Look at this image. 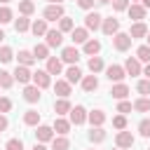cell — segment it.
<instances>
[{
	"instance_id": "2",
	"label": "cell",
	"mask_w": 150,
	"mask_h": 150,
	"mask_svg": "<svg viewBox=\"0 0 150 150\" xmlns=\"http://www.w3.org/2000/svg\"><path fill=\"white\" fill-rule=\"evenodd\" d=\"M131 42H134V40H131L129 33H120V30H117V33L112 35V47H115L117 52H127V49L131 47Z\"/></svg>"
},
{
	"instance_id": "16",
	"label": "cell",
	"mask_w": 150,
	"mask_h": 150,
	"mask_svg": "<svg viewBox=\"0 0 150 150\" xmlns=\"http://www.w3.org/2000/svg\"><path fill=\"white\" fill-rule=\"evenodd\" d=\"M70 40H73V45H84L87 40H89V30L82 26V28H73L70 30Z\"/></svg>"
},
{
	"instance_id": "42",
	"label": "cell",
	"mask_w": 150,
	"mask_h": 150,
	"mask_svg": "<svg viewBox=\"0 0 150 150\" xmlns=\"http://www.w3.org/2000/svg\"><path fill=\"white\" fill-rule=\"evenodd\" d=\"M14 59V52L9 47H0V63H9Z\"/></svg>"
},
{
	"instance_id": "52",
	"label": "cell",
	"mask_w": 150,
	"mask_h": 150,
	"mask_svg": "<svg viewBox=\"0 0 150 150\" xmlns=\"http://www.w3.org/2000/svg\"><path fill=\"white\" fill-rule=\"evenodd\" d=\"M33 150H47V148H45V143H35V145H33Z\"/></svg>"
},
{
	"instance_id": "59",
	"label": "cell",
	"mask_w": 150,
	"mask_h": 150,
	"mask_svg": "<svg viewBox=\"0 0 150 150\" xmlns=\"http://www.w3.org/2000/svg\"><path fill=\"white\" fill-rule=\"evenodd\" d=\"M129 2H138V0H129Z\"/></svg>"
},
{
	"instance_id": "13",
	"label": "cell",
	"mask_w": 150,
	"mask_h": 150,
	"mask_svg": "<svg viewBox=\"0 0 150 150\" xmlns=\"http://www.w3.org/2000/svg\"><path fill=\"white\" fill-rule=\"evenodd\" d=\"M127 12H129V19H134V21H143L148 9H145L143 5H138V2H131V5L127 7Z\"/></svg>"
},
{
	"instance_id": "23",
	"label": "cell",
	"mask_w": 150,
	"mask_h": 150,
	"mask_svg": "<svg viewBox=\"0 0 150 150\" xmlns=\"http://www.w3.org/2000/svg\"><path fill=\"white\" fill-rule=\"evenodd\" d=\"M110 94H112V98H117V101H124V98L129 96V87H127L124 82H117V84H112Z\"/></svg>"
},
{
	"instance_id": "56",
	"label": "cell",
	"mask_w": 150,
	"mask_h": 150,
	"mask_svg": "<svg viewBox=\"0 0 150 150\" xmlns=\"http://www.w3.org/2000/svg\"><path fill=\"white\" fill-rule=\"evenodd\" d=\"M2 40H5V33H2V28H0V42H2Z\"/></svg>"
},
{
	"instance_id": "7",
	"label": "cell",
	"mask_w": 150,
	"mask_h": 150,
	"mask_svg": "<svg viewBox=\"0 0 150 150\" xmlns=\"http://www.w3.org/2000/svg\"><path fill=\"white\" fill-rule=\"evenodd\" d=\"M105 77H108L110 82H122V80L127 77V73H124V68H122V66L112 63V66H108V68H105Z\"/></svg>"
},
{
	"instance_id": "47",
	"label": "cell",
	"mask_w": 150,
	"mask_h": 150,
	"mask_svg": "<svg viewBox=\"0 0 150 150\" xmlns=\"http://www.w3.org/2000/svg\"><path fill=\"white\" fill-rule=\"evenodd\" d=\"M129 7V0H112V9L115 12H124Z\"/></svg>"
},
{
	"instance_id": "3",
	"label": "cell",
	"mask_w": 150,
	"mask_h": 150,
	"mask_svg": "<svg viewBox=\"0 0 150 150\" xmlns=\"http://www.w3.org/2000/svg\"><path fill=\"white\" fill-rule=\"evenodd\" d=\"M12 77H14L19 84H30V80H33V73H30V68H28V66H19V63H16V68H14Z\"/></svg>"
},
{
	"instance_id": "48",
	"label": "cell",
	"mask_w": 150,
	"mask_h": 150,
	"mask_svg": "<svg viewBox=\"0 0 150 150\" xmlns=\"http://www.w3.org/2000/svg\"><path fill=\"white\" fill-rule=\"evenodd\" d=\"M117 112H122V115L131 112V103H129V101H120V103H117Z\"/></svg>"
},
{
	"instance_id": "1",
	"label": "cell",
	"mask_w": 150,
	"mask_h": 150,
	"mask_svg": "<svg viewBox=\"0 0 150 150\" xmlns=\"http://www.w3.org/2000/svg\"><path fill=\"white\" fill-rule=\"evenodd\" d=\"M45 45L52 49V47H61L63 45V33L59 30V28H47V33H45Z\"/></svg>"
},
{
	"instance_id": "36",
	"label": "cell",
	"mask_w": 150,
	"mask_h": 150,
	"mask_svg": "<svg viewBox=\"0 0 150 150\" xmlns=\"http://www.w3.org/2000/svg\"><path fill=\"white\" fill-rule=\"evenodd\" d=\"M14 28H16V33H26V30H30V19L21 14V16L14 21Z\"/></svg>"
},
{
	"instance_id": "11",
	"label": "cell",
	"mask_w": 150,
	"mask_h": 150,
	"mask_svg": "<svg viewBox=\"0 0 150 150\" xmlns=\"http://www.w3.org/2000/svg\"><path fill=\"white\" fill-rule=\"evenodd\" d=\"M101 21H103V16H101L98 12H89V14L84 16V28H87V30H98V28H101Z\"/></svg>"
},
{
	"instance_id": "19",
	"label": "cell",
	"mask_w": 150,
	"mask_h": 150,
	"mask_svg": "<svg viewBox=\"0 0 150 150\" xmlns=\"http://www.w3.org/2000/svg\"><path fill=\"white\" fill-rule=\"evenodd\" d=\"M82 52H84L87 56H98V52H101V42L94 40V38H89V40L82 45Z\"/></svg>"
},
{
	"instance_id": "35",
	"label": "cell",
	"mask_w": 150,
	"mask_h": 150,
	"mask_svg": "<svg viewBox=\"0 0 150 150\" xmlns=\"http://www.w3.org/2000/svg\"><path fill=\"white\" fill-rule=\"evenodd\" d=\"M19 12H21L23 16H30V14L35 12V2H33V0H19Z\"/></svg>"
},
{
	"instance_id": "43",
	"label": "cell",
	"mask_w": 150,
	"mask_h": 150,
	"mask_svg": "<svg viewBox=\"0 0 150 150\" xmlns=\"http://www.w3.org/2000/svg\"><path fill=\"white\" fill-rule=\"evenodd\" d=\"M5 150H23V141L21 138H9L5 143Z\"/></svg>"
},
{
	"instance_id": "12",
	"label": "cell",
	"mask_w": 150,
	"mask_h": 150,
	"mask_svg": "<svg viewBox=\"0 0 150 150\" xmlns=\"http://www.w3.org/2000/svg\"><path fill=\"white\" fill-rule=\"evenodd\" d=\"M35 138H38V143H49V141L54 138V129H52V127H47V124H38Z\"/></svg>"
},
{
	"instance_id": "41",
	"label": "cell",
	"mask_w": 150,
	"mask_h": 150,
	"mask_svg": "<svg viewBox=\"0 0 150 150\" xmlns=\"http://www.w3.org/2000/svg\"><path fill=\"white\" fill-rule=\"evenodd\" d=\"M136 89H138V94L141 96H150V80L145 77V80H141L138 84H136Z\"/></svg>"
},
{
	"instance_id": "44",
	"label": "cell",
	"mask_w": 150,
	"mask_h": 150,
	"mask_svg": "<svg viewBox=\"0 0 150 150\" xmlns=\"http://www.w3.org/2000/svg\"><path fill=\"white\" fill-rule=\"evenodd\" d=\"M138 134L143 138H150V120H141L138 122Z\"/></svg>"
},
{
	"instance_id": "61",
	"label": "cell",
	"mask_w": 150,
	"mask_h": 150,
	"mask_svg": "<svg viewBox=\"0 0 150 150\" xmlns=\"http://www.w3.org/2000/svg\"><path fill=\"white\" fill-rule=\"evenodd\" d=\"M148 150H150V148H148Z\"/></svg>"
},
{
	"instance_id": "60",
	"label": "cell",
	"mask_w": 150,
	"mask_h": 150,
	"mask_svg": "<svg viewBox=\"0 0 150 150\" xmlns=\"http://www.w3.org/2000/svg\"><path fill=\"white\" fill-rule=\"evenodd\" d=\"M115 150H122V148H115Z\"/></svg>"
},
{
	"instance_id": "57",
	"label": "cell",
	"mask_w": 150,
	"mask_h": 150,
	"mask_svg": "<svg viewBox=\"0 0 150 150\" xmlns=\"http://www.w3.org/2000/svg\"><path fill=\"white\" fill-rule=\"evenodd\" d=\"M145 38H148V47H150V30H148V35H145Z\"/></svg>"
},
{
	"instance_id": "34",
	"label": "cell",
	"mask_w": 150,
	"mask_h": 150,
	"mask_svg": "<svg viewBox=\"0 0 150 150\" xmlns=\"http://www.w3.org/2000/svg\"><path fill=\"white\" fill-rule=\"evenodd\" d=\"M89 141H91V143H103V141H105V131H103V127H91V131H89Z\"/></svg>"
},
{
	"instance_id": "22",
	"label": "cell",
	"mask_w": 150,
	"mask_h": 150,
	"mask_svg": "<svg viewBox=\"0 0 150 150\" xmlns=\"http://www.w3.org/2000/svg\"><path fill=\"white\" fill-rule=\"evenodd\" d=\"M54 91H56L59 98H68V96H70V82H68V80H56Z\"/></svg>"
},
{
	"instance_id": "55",
	"label": "cell",
	"mask_w": 150,
	"mask_h": 150,
	"mask_svg": "<svg viewBox=\"0 0 150 150\" xmlns=\"http://www.w3.org/2000/svg\"><path fill=\"white\" fill-rule=\"evenodd\" d=\"M96 2H101V5H108V2H112V0H96Z\"/></svg>"
},
{
	"instance_id": "26",
	"label": "cell",
	"mask_w": 150,
	"mask_h": 150,
	"mask_svg": "<svg viewBox=\"0 0 150 150\" xmlns=\"http://www.w3.org/2000/svg\"><path fill=\"white\" fill-rule=\"evenodd\" d=\"M70 108H73V105H70V101H68V98H59V101H54V112H56V115H61V117H63V115H68V112H70Z\"/></svg>"
},
{
	"instance_id": "39",
	"label": "cell",
	"mask_w": 150,
	"mask_h": 150,
	"mask_svg": "<svg viewBox=\"0 0 150 150\" xmlns=\"http://www.w3.org/2000/svg\"><path fill=\"white\" fill-rule=\"evenodd\" d=\"M14 84V77H12V73H7V70H0V89H9Z\"/></svg>"
},
{
	"instance_id": "54",
	"label": "cell",
	"mask_w": 150,
	"mask_h": 150,
	"mask_svg": "<svg viewBox=\"0 0 150 150\" xmlns=\"http://www.w3.org/2000/svg\"><path fill=\"white\" fill-rule=\"evenodd\" d=\"M49 5H61V0H47Z\"/></svg>"
},
{
	"instance_id": "21",
	"label": "cell",
	"mask_w": 150,
	"mask_h": 150,
	"mask_svg": "<svg viewBox=\"0 0 150 150\" xmlns=\"http://www.w3.org/2000/svg\"><path fill=\"white\" fill-rule=\"evenodd\" d=\"M23 98H26L28 103H38V101H40V87L26 84V87H23Z\"/></svg>"
},
{
	"instance_id": "32",
	"label": "cell",
	"mask_w": 150,
	"mask_h": 150,
	"mask_svg": "<svg viewBox=\"0 0 150 150\" xmlns=\"http://www.w3.org/2000/svg\"><path fill=\"white\" fill-rule=\"evenodd\" d=\"M87 66H89V70L96 75V73H101L105 66H103V59L101 56H89V61H87Z\"/></svg>"
},
{
	"instance_id": "6",
	"label": "cell",
	"mask_w": 150,
	"mask_h": 150,
	"mask_svg": "<svg viewBox=\"0 0 150 150\" xmlns=\"http://www.w3.org/2000/svg\"><path fill=\"white\" fill-rule=\"evenodd\" d=\"M122 68H124V73H127V75H131V77H136V75H141V73H143L141 61H138L136 56H129V59L124 61V66H122Z\"/></svg>"
},
{
	"instance_id": "30",
	"label": "cell",
	"mask_w": 150,
	"mask_h": 150,
	"mask_svg": "<svg viewBox=\"0 0 150 150\" xmlns=\"http://www.w3.org/2000/svg\"><path fill=\"white\" fill-rule=\"evenodd\" d=\"M23 124L38 127V124H40V112H38V110H26V112H23Z\"/></svg>"
},
{
	"instance_id": "37",
	"label": "cell",
	"mask_w": 150,
	"mask_h": 150,
	"mask_svg": "<svg viewBox=\"0 0 150 150\" xmlns=\"http://www.w3.org/2000/svg\"><path fill=\"white\" fill-rule=\"evenodd\" d=\"M136 59H138L141 63H150V47H148V45H141V47L136 49Z\"/></svg>"
},
{
	"instance_id": "49",
	"label": "cell",
	"mask_w": 150,
	"mask_h": 150,
	"mask_svg": "<svg viewBox=\"0 0 150 150\" xmlns=\"http://www.w3.org/2000/svg\"><path fill=\"white\" fill-rule=\"evenodd\" d=\"M94 2H96V0H77V7H82V9H91Z\"/></svg>"
},
{
	"instance_id": "18",
	"label": "cell",
	"mask_w": 150,
	"mask_h": 150,
	"mask_svg": "<svg viewBox=\"0 0 150 150\" xmlns=\"http://www.w3.org/2000/svg\"><path fill=\"white\" fill-rule=\"evenodd\" d=\"M52 129L59 134V136H68V131H70V120H63L61 115L54 120V124H52Z\"/></svg>"
},
{
	"instance_id": "15",
	"label": "cell",
	"mask_w": 150,
	"mask_h": 150,
	"mask_svg": "<svg viewBox=\"0 0 150 150\" xmlns=\"http://www.w3.org/2000/svg\"><path fill=\"white\" fill-rule=\"evenodd\" d=\"M61 61H63V63L75 66V63L80 61V52H77L75 47H63V52H61Z\"/></svg>"
},
{
	"instance_id": "51",
	"label": "cell",
	"mask_w": 150,
	"mask_h": 150,
	"mask_svg": "<svg viewBox=\"0 0 150 150\" xmlns=\"http://www.w3.org/2000/svg\"><path fill=\"white\" fill-rule=\"evenodd\" d=\"M141 75H145V77L150 80V63H145V68H143V73H141Z\"/></svg>"
},
{
	"instance_id": "8",
	"label": "cell",
	"mask_w": 150,
	"mask_h": 150,
	"mask_svg": "<svg viewBox=\"0 0 150 150\" xmlns=\"http://www.w3.org/2000/svg\"><path fill=\"white\" fill-rule=\"evenodd\" d=\"M35 87H40V89H47L49 84H52V75L47 73V70H35L33 73V80H30Z\"/></svg>"
},
{
	"instance_id": "29",
	"label": "cell",
	"mask_w": 150,
	"mask_h": 150,
	"mask_svg": "<svg viewBox=\"0 0 150 150\" xmlns=\"http://www.w3.org/2000/svg\"><path fill=\"white\" fill-rule=\"evenodd\" d=\"M16 59H19V66H28V68L35 63V56H33V52H28V49H21Z\"/></svg>"
},
{
	"instance_id": "45",
	"label": "cell",
	"mask_w": 150,
	"mask_h": 150,
	"mask_svg": "<svg viewBox=\"0 0 150 150\" xmlns=\"http://www.w3.org/2000/svg\"><path fill=\"white\" fill-rule=\"evenodd\" d=\"M112 127H115V129H120V131H122V129H127V117H124L122 112H120V115H115V117H112Z\"/></svg>"
},
{
	"instance_id": "33",
	"label": "cell",
	"mask_w": 150,
	"mask_h": 150,
	"mask_svg": "<svg viewBox=\"0 0 150 150\" xmlns=\"http://www.w3.org/2000/svg\"><path fill=\"white\" fill-rule=\"evenodd\" d=\"M66 80H68L70 84H75V82H80V80H82V70H80L77 66H70V68L66 70Z\"/></svg>"
},
{
	"instance_id": "24",
	"label": "cell",
	"mask_w": 150,
	"mask_h": 150,
	"mask_svg": "<svg viewBox=\"0 0 150 150\" xmlns=\"http://www.w3.org/2000/svg\"><path fill=\"white\" fill-rule=\"evenodd\" d=\"M30 33H33L35 38H42V35L47 33V21H45V19H35V21H30Z\"/></svg>"
},
{
	"instance_id": "17",
	"label": "cell",
	"mask_w": 150,
	"mask_h": 150,
	"mask_svg": "<svg viewBox=\"0 0 150 150\" xmlns=\"http://www.w3.org/2000/svg\"><path fill=\"white\" fill-rule=\"evenodd\" d=\"M80 82H82V89H84L87 94H91V91H96V89H98V77H96L94 73H91V75H82V80H80Z\"/></svg>"
},
{
	"instance_id": "27",
	"label": "cell",
	"mask_w": 150,
	"mask_h": 150,
	"mask_svg": "<svg viewBox=\"0 0 150 150\" xmlns=\"http://www.w3.org/2000/svg\"><path fill=\"white\" fill-rule=\"evenodd\" d=\"M49 143H52V150H68V148H70L68 136H54Z\"/></svg>"
},
{
	"instance_id": "53",
	"label": "cell",
	"mask_w": 150,
	"mask_h": 150,
	"mask_svg": "<svg viewBox=\"0 0 150 150\" xmlns=\"http://www.w3.org/2000/svg\"><path fill=\"white\" fill-rule=\"evenodd\" d=\"M141 5H143L145 9H150V0H141Z\"/></svg>"
},
{
	"instance_id": "4",
	"label": "cell",
	"mask_w": 150,
	"mask_h": 150,
	"mask_svg": "<svg viewBox=\"0 0 150 150\" xmlns=\"http://www.w3.org/2000/svg\"><path fill=\"white\" fill-rule=\"evenodd\" d=\"M63 14H66L63 12V5H47L45 12H42V19L45 21H59Z\"/></svg>"
},
{
	"instance_id": "50",
	"label": "cell",
	"mask_w": 150,
	"mask_h": 150,
	"mask_svg": "<svg viewBox=\"0 0 150 150\" xmlns=\"http://www.w3.org/2000/svg\"><path fill=\"white\" fill-rule=\"evenodd\" d=\"M7 127H9V120L5 117V112H0V134H2V131H5Z\"/></svg>"
},
{
	"instance_id": "25",
	"label": "cell",
	"mask_w": 150,
	"mask_h": 150,
	"mask_svg": "<svg viewBox=\"0 0 150 150\" xmlns=\"http://www.w3.org/2000/svg\"><path fill=\"white\" fill-rule=\"evenodd\" d=\"M87 120H89L91 127H103V122H105V112H103V110H91V112H87Z\"/></svg>"
},
{
	"instance_id": "20",
	"label": "cell",
	"mask_w": 150,
	"mask_h": 150,
	"mask_svg": "<svg viewBox=\"0 0 150 150\" xmlns=\"http://www.w3.org/2000/svg\"><path fill=\"white\" fill-rule=\"evenodd\" d=\"M49 75H61V70H63V61L61 59H56V56H49L47 59V68H45Z\"/></svg>"
},
{
	"instance_id": "58",
	"label": "cell",
	"mask_w": 150,
	"mask_h": 150,
	"mask_svg": "<svg viewBox=\"0 0 150 150\" xmlns=\"http://www.w3.org/2000/svg\"><path fill=\"white\" fill-rule=\"evenodd\" d=\"M0 2H2V5H7V2H12V0H0Z\"/></svg>"
},
{
	"instance_id": "5",
	"label": "cell",
	"mask_w": 150,
	"mask_h": 150,
	"mask_svg": "<svg viewBox=\"0 0 150 150\" xmlns=\"http://www.w3.org/2000/svg\"><path fill=\"white\" fill-rule=\"evenodd\" d=\"M134 141H136V138H134V134H131V131H124V129H122V131H117V136H115V145H117V148H122V150L131 148V145H134Z\"/></svg>"
},
{
	"instance_id": "46",
	"label": "cell",
	"mask_w": 150,
	"mask_h": 150,
	"mask_svg": "<svg viewBox=\"0 0 150 150\" xmlns=\"http://www.w3.org/2000/svg\"><path fill=\"white\" fill-rule=\"evenodd\" d=\"M12 110V101L7 96H0V112H9Z\"/></svg>"
},
{
	"instance_id": "9",
	"label": "cell",
	"mask_w": 150,
	"mask_h": 150,
	"mask_svg": "<svg viewBox=\"0 0 150 150\" xmlns=\"http://www.w3.org/2000/svg\"><path fill=\"white\" fill-rule=\"evenodd\" d=\"M70 124H75V127H80V124H84L87 122V110H84V105H75V108H70Z\"/></svg>"
},
{
	"instance_id": "14",
	"label": "cell",
	"mask_w": 150,
	"mask_h": 150,
	"mask_svg": "<svg viewBox=\"0 0 150 150\" xmlns=\"http://www.w3.org/2000/svg\"><path fill=\"white\" fill-rule=\"evenodd\" d=\"M129 35H131V40H141V38L148 35V26L143 21H134L131 28H129Z\"/></svg>"
},
{
	"instance_id": "28",
	"label": "cell",
	"mask_w": 150,
	"mask_h": 150,
	"mask_svg": "<svg viewBox=\"0 0 150 150\" xmlns=\"http://www.w3.org/2000/svg\"><path fill=\"white\" fill-rule=\"evenodd\" d=\"M33 56H35V61H40V59H49V47L45 45V42H40V45H35L33 47Z\"/></svg>"
},
{
	"instance_id": "10",
	"label": "cell",
	"mask_w": 150,
	"mask_h": 150,
	"mask_svg": "<svg viewBox=\"0 0 150 150\" xmlns=\"http://www.w3.org/2000/svg\"><path fill=\"white\" fill-rule=\"evenodd\" d=\"M101 30H103L108 38H112V35L120 30V21H117L115 16H108V19H103V21H101Z\"/></svg>"
},
{
	"instance_id": "40",
	"label": "cell",
	"mask_w": 150,
	"mask_h": 150,
	"mask_svg": "<svg viewBox=\"0 0 150 150\" xmlns=\"http://www.w3.org/2000/svg\"><path fill=\"white\" fill-rule=\"evenodd\" d=\"M12 16H14V14H12V9H9L7 5H2V7H0V23H2V26H5V23H9V21H12Z\"/></svg>"
},
{
	"instance_id": "31",
	"label": "cell",
	"mask_w": 150,
	"mask_h": 150,
	"mask_svg": "<svg viewBox=\"0 0 150 150\" xmlns=\"http://www.w3.org/2000/svg\"><path fill=\"white\" fill-rule=\"evenodd\" d=\"M131 108L138 110V112H150V98H148V96H141V98H136V101L131 103Z\"/></svg>"
},
{
	"instance_id": "38",
	"label": "cell",
	"mask_w": 150,
	"mask_h": 150,
	"mask_svg": "<svg viewBox=\"0 0 150 150\" xmlns=\"http://www.w3.org/2000/svg\"><path fill=\"white\" fill-rule=\"evenodd\" d=\"M73 28H75V23H73V19H68V16L63 14V16L59 19V30H61V33H70Z\"/></svg>"
}]
</instances>
